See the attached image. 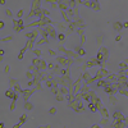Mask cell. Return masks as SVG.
I'll return each mask as SVG.
<instances>
[{
    "label": "cell",
    "mask_w": 128,
    "mask_h": 128,
    "mask_svg": "<svg viewBox=\"0 0 128 128\" xmlns=\"http://www.w3.org/2000/svg\"><path fill=\"white\" fill-rule=\"evenodd\" d=\"M96 59H97L100 63H101V68H105L104 65H105V63L108 62V59H109V49L105 48V46L100 48L99 53L96 54Z\"/></svg>",
    "instance_id": "6da1fadb"
},
{
    "label": "cell",
    "mask_w": 128,
    "mask_h": 128,
    "mask_svg": "<svg viewBox=\"0 0 128 128\" xmlns=\"http://www.w3.org/2000/svg\"><path fill=\"white\" fill-rule=\"evenodd\" d=\"M68 106L74 109V111H77V113H83V111H85V105H83V102H82V99H79V100L74 99L73 101H69Z\"/></svg>",
    "instance_id": "7a4b0ae2"
},
{
    "label": "cell",
    "mask_w": 128,
    "mask_h": 128,
    "mask_svg": "<svg viewBox=\"0 0 128 128\" xmlns=\"http://www.w3.org/2000/svg\"><path fill=\"white\" fill-rule=\"evenodd\" d=\"M95 65H100V67H101V63H100V62H99L96 58H92V59H90V60H87L86 63H83L82 71L85 72L86 69H88V68H92V67H95Z\"/></svg>",
    "instance_id": "3957f363"
},
{
    "label": "cell",
    "mask_w": 128,
    "mask_h": 128,
    "mask_svg": "<svg viewBox=\"0 0 128 128\" xmlns=\"http://www.w3.org/2000/svg\"><path fill=\"white\" fill-rule=\"evenodd\" d=\"M108 74H110L109 73V71L108 69H105V68H100V69L97 71V73H96V76L93 77V79L97 82L99 79H102V78H105V77L108 76Z\"/></svg>",
    "instance_id": "277c9868"
},
{
    "label": "cell",
    "mask_w": 128,
    "mask_h": 128,
    "mask_svg": "<svg viewBox=\"0 0 128 128\" xmlns=\"http://www.w3.org/2000/svg\"><path fill=\"white\" fill-rule=\"evenodd\" d=\"M5 96H7L8 99H12V100H18V93L14 91L13 88H8L7 91H5Z\"/></svg>",
    "instance_id": "5b68a950"
},
{
    "label": "cell",
    "mask_w": 128,
    "mask_h": 128,
    "mask_svg": "<svg viewBox=\"0 0 128 128\" xmlns=\"http://www.w3.org/2000/svg\"><path fill=\"white\" fill-rule=\"evenodd\" d=\"M81 87H82V78L79 77V78H78V79L76 81V82L73 83V93H74V95L79 92Z\"/></svg>",
    "instance_id": "8992f818"
},
{
    "label": "cell",
    "mask_w": 128,
    "mask_h": 128,
    "mask_svg": "<svg viewBox=\"0 0 128 128\" xmlns=\"http://www.w3.org/2000/svg\"><path fill=\"white\" fill-rule=\"evenodd\" d=\"M68 24L69 23H62V22H55V26H57V28H58V31L59 32H62V33H64L65 31H67V27H68Z\"/></svg>",
    "instance_id": "52a82bcc"
},
{
    "label": "cell",
    "mask_w": 128,
    "mask_h": 128,
    "mask_svg": "<svg viewBox=\"0 0 128 128\" xmlns=\"http://www.w3.org/2000/svg\"><path fill=\"white\" fill-rule=\"evenodd\" d=\"M33 92H35V88L23 90V91H22V95H23V101H28L30 96H31V95H33Z\"/></svg>",
    "instance_id": "ba28073f"
},
{
    "label": "cell",
    "mask_w": 128,
    "mask_h": 128,
    "mask_svg": "<svg viewBox=\"0 0 128 128\" xmlns=\"http://www.w3.org/2000/svg\"><path fill=\"white\" fill-rule=\"evenodd\" d=\"M113 118H114V120H120V122L126 120V117H124L120 111H114V113H113Z\"/></svg>",
    "instance_id": "9c48e42d"
},
{
    "label": "cell",
    "mask_w": 128,
    "mask_h": 128,
    "mask_svg": "<svg viewBox=\"0 0 128 128\" xmlns=\"http://www.w3.org/2000/svg\"><path fill=\"white\" fill-rule=\"evenodd\" d=\"M127 124L124 123V122H120V120H114L113 123H111V127L113 128H124Z\"/></svg>",
    "instance_id": "30bf717a"
},
{
    "label": "cell",
    "mask_w": 128,
    "mask_h": 128,
    "mask_svg": "<svg viewBox=\"0 0 128 128\" xmlns=\"http://www.w3.org/2000/svg\"><path fill=\"white\" fill-rule=\"evenodd\" d=\"M37 36H39V31L37 30H32V31H30L28 33H26L27 39H36Z\"/></svg>",
    "instance_id": "8fae6325"
},
{
    "label": "cell",
    "mask_w": 128,
    "mask_h": 128,
    "mask_svg": "<svg viewBox=\"0 0 128 128\" xmlns=\"http://www.w3.org/2000/svg\"><path fill=\"white\" fill-rule=\"evenodd\" d=\"M35 42H36V39H28V40H27V44H26V48L32 51V50H33V44H35Z\"/></svg>",
    "instance_id": "7c38bea8"
},
{
    "label": "cell",
    "mask_w": 128,
    "mask_h": 128,
    "mask_svg": "<svg viewBox=\"0 0 128 128\" xmlns=\"http://www.w3.org/2000/svg\"><path fill=\"white\" fill-rule=\"evenodd\" d=\"M60 76H63V77H68V76H71V67H67L64 69H60Z\"/></svg>",
    "instance_id": "4fadbf2b"
},
{
    "label": "cell",
    "mask_w": 128,
    "mask_h": 128,
    "mask_svg": "<svg viewBox=\"0 0 128 128\" xmlns=\"http://www.w3.org/2000/svg\"><path fill=\"white\" fill-rule=\"evenodd\" d=\"M113 28L117 31V32H120L122 28H123V23H120V22H115V23H113Z\"/></svg>",
    "instance_id": "5bb4252c"
},
{
    "label": "cell",
    "mask_w": 128,
    "mask_h": 128,
    "mask_svg": "<svg viewBox=\"0 0 128 128\" xmlns=\"http://www.w3.org/2000/svg\"><path fill=\"white\" fill-rule=\"evenodd\" d=\"M81 78H82V81H88L90 78H91V73H90V72H87V71H85L82 73V76H81Z\"/></svg>",
    "instance_id": "9a60e30c"
},
{
    "label": "cell",
    "mask_w": 128,
    "mask_h": 128,
    "mask_svg": "<svg viewBox=\"0 0 128 128\" xmlns=\"http://www.w3.org/2000/svg\"><path fill=\"white\" fill-rule=\"evenodd\" d=\"M118 93H120V95H123V96H126V97L128 99V90H126L124 88V87H119V88H118Z\"/></svg>",
    "instance_id": "2e32d148"
},
{
    "label": "cell",
    "mask_w": 128,
    "mask_h": 128,
    "mask_svg": "<svg viewBox=\"0 0 128 128\" xmlns=\"http://www.w3.org/2000/svg\"><path fill=\"white\" fill-rule=\"evenodd\" d=\"M46 67H48V63H46L45 60H40L39 65H37V68H39V71H40V72H41L42 69H45Z\"/></svg>",
    "instance_id": "e0dca14e"
},
{
    "label": "cell",
    "mask_w": 128,
    "mask_h": 128,
    "mask_svg": "<svg viewBox=\"0 0 128 128\" xmlns=\"http://www.w3.org/2000/svg\"><path fill=\"white\" fill-rule=\"evenodd\" d=\"M99 111H100V114H101V117H102V118H109V111H108V109L101 108Z\"/></svg>",
    "instance_id": "ac0fdd59"
},
{
    "label": "cell",
    "mask_w": 128,
    "mask_h": 128,
    "mask_svg": "<svg viewBox=\"0 0 128 128\" xmlns=\"http://www.w3.org/2000/svg\"><path fill=\"white\" fill-rule=\"evenodd\" d=\"M59 91H60V93L64 95V96L69 95V90H68V87H65V86H62L60 88H59Z\"/></svg>",
    "instance_id": "d6986e66"
},
{
    "label": "cell",
    "mask_w": 128,
    "mask_h": 128,
    "mask_svg": "<svg viewBox=\"0 0 128 128\" xmlns=\"http://www.w3.org/2000/svg\"><path fill=\"white\" fill-rule=\"evenodd\" d=\"M23 108L26 109V110H33V104H32V102H30V101H24Z\"/></svg>",
    "instance_id": "ffe728a7"
},
{
    "label": "cell",
    "mask_w": 128,
    "mask_h": 128,
    "mask_svg": "<svg viewBox=\"0 0 128 128\" xmlns=\"http://www.w3.org/2000/svg\"><path fill=\"white\" fill-rule=\"evenodd\" d=\"M17 85H19V81H18V79H15V78H10V79H9V86H10L12 88H13L14 86H17Z\"/></svg>",
    "instance_id": "44dd1931"
},
{
    "label": "cell",
    "mask_w": 128,
    "mask_h": 128,
    "mask_svg": "<svg viewBox=\"0 0 128 128\" xmlns=\"http://www.w3.org/2000/svg\"><path fill=\"white\" fill-rule=\"evenodd\" d=\"M49 37H42L41 40H39V41L36 42V45H44V44H49Z\"/></svg>",
    "instance_id": "7402d4cb"
},
{
    "label": "cell",
    "mask_w": 128,
    "mask_h": 128,
    "mask_svg": "<svg viewBox=\"0 0 128 128\" xmlns=\"http://www.w3.org/2000/svg\"><path fill=\"white\" fill-rule=\"evenodd\" d=\"M109 101H110L111 105H117L118 104V100L115 97V95H109Z\"/></svg>",
    "instance_id": "603a6c76"
},
{
    "label": "cell",
    "mask_w": 128,
    "mask_h": 128,
    "mask_svg": "<svg viewBox=\"0 0 128 128\" xmlns=\"http://www.w3.org/2000/svg\"><path fill=\"white\" fill-rule=\"evenodd\" d=\"M87 92H90V87L86 83H83L82 87H81V93H87Z\"/></svg>",
    "instance_id": "cb8c5ba5"
},
{
    "label": "cell",
    "mask_w": 128,
    "mask_h": 128,
    "mask_svg": "<svg viewBox=\"0 0 128 128\" xmlns=\"http://www.w3.org/2000/svg\"><path fill=\"white\" fill-rule=\"evenodd\" d=\"M57 37H58V40H59L60 42H63V41H65V39H67V35H65V33H62V32H59Z\"/></svg>",
    "instance_id": "d4e9b609"
},
{
    "label": "cell",
    "mask_w": 128,
    "mask_h": 128,
    "mask_svg": "<svg viewBox=\"0 0 128 128\" xmlns=\"http://www.w3.org/2000/svg\"><path fill=\"white\" fill-rule=\"evenodd\" d=\"M106 86V82H105V79H99L97 82H96V87H105Z\"/></svg>",
    "instance_id": "484cf974"
},
{
    "label": "cell",
    "mask_w": 128,
    "mask_h": 128,
    "mask_svg": "<svg viewBox=\"0 0 128 128\" xmlns=\"http://www.w3.org/2000/svg\"><path fill=\"white\" fill-rule=\"evenodd\" d=\"M15 108H17V100H13L12 104H10V106H9V110L13 111V110H15Z\"/></svg>",
    "instance_id": "4316f807"
},
{
    "label": "cell",
    "mask_w": 128,
    "mask_h": 128,
    "mask_svg": "<svg viewBox=\"0 0 128 128\" xmlns=\"http://www.w3.org/2000/svg\"><path fill=\"white\" fill-rule=\"evenodd\" d=\"M88 108H90V110H91L92 113H96V111H97V108H96L95 104H92V102H88Z\"/></svg>",
    "instance_id": "83f0119b"
},
{
    "label": "cell",
    "mask_w": 128,
    "mask_h": 128,
    "mask_svg": "<svg viewBox=\"0 0 128 128\" xmlns=\"http://www.w3.org/2000/svg\"><path fill=\"white\" fill-rule=\"evenodd\" d=\"M32 53L36 55L37 58H40V57H41V54H42V51H41L40 49H33V50H32Z\"/></svg>",
    "instance_id": "f1b7e54d"
},
{
    "label": "cell",
    "mask_w": 128,
    "mask_h": 128,
    "mask_svg": "<svg viewBox=\"0 0 128 128\" xmlns=\"http://www.w3.org/2000/svg\"><path fill=\"white\" fill-rule=\"evenodd\" d=\"M12 40H13V36H5V37H3L1 41L3 42H10Z\"/></svg>",
    "instance_id": "f546056e"
},
{
    "label": "cell",
    "mask_w": 128,
    "mask_h": 128,
    "mask_svg": "<svg viewBox=\"0 0 128 128\" xmlns=\"http://www.w3.org/2000/svg\"><path fill=\"white\" fill-rule=\"evenodd\" d=\"M55 99H57V101H64L65 96H64V95H62V93H59V95L55 96Z\"/></svg>",
    "instance_id": "4dcf8cb0"
},
{
    "label": "cell",
    "mask_w": 128,
    "mask_h": 128,
    "mask_svg": "<svg viewBox=\"0 0 128 128\" xmlns=\"http://www.w3.org/2000/svg\"><path fill=\"white\" fill-rule=\"evenodd\" d=\"M26 120H27V114H22L21 117H19V122H21L22 124H23Z\"/></svg>",
    "instance_id": "1f68e13d"
},
{
    "label": "cell",
    "mask_w": 128,
    "mask_h": 128,
    "mask_svg": "<svg viewBox=\"0 0 128 128\" xmlns=\"http://www.w3.org/2000/svg\"><path fill=\"white\" fill-rule=\"evenodd\" d=\"M13 90H14V91H15V92H17V93H22V91H23V90H22V88H21V86H19V85H17V86H14V87H13Z\"/></svg>",
    "instance_id": "d6a6232c"
},
{
    "label": "cell",
    "mask_w": 128,
    "mask_h": 128,
    "mask_svg": "<svg viewBox=\"0 0 128 128\" xmlns=\"http://www.w3.org/2000/svg\"><path fill=\"white\" fill-rule=\"evenodd\" d=\"M33 76H35V74H33L32 72H30V71L26 72V77H27L28 79H33Z\"/></svg>",
    "instance_id": "836d02e7"
},
{
    "label": "cell",
    "mask_w": 128,
    "mask_h": 128,
    "mask_svg": "<svg viewBox=\"0 0 128 128\" xmlns=\"http://www.w3.org/2000/svg\"><path fill=\"white\" fill-rule=\"evenodd\" d=\"M41 13H42V15H46V17H49V15L51 14L48 9H41Z\"/></svg>",
    "instance_id": "e575fe53"
},
{
    "label": "cell",
    "mask_w": 128,
    "mask_h": 128,
    "mask_svg": "<svg viewBox=\"0 0 128 128\" xmlns=\"http://www.w3.org/2000/svg\"><path fill=\"white\" fill-rule=\"evenodd\" d=\"M83 28H85V27H79V28H77L76 30V32H77V35H83Z\"/></svg>",
    "instance_id": "d590c367"
},
{
    "label": "cell",
    "mask_w": 128,
    "mask_h": 128,
    "mask_svg": "<svg viewBox=\"0 0 128 128\" xmlns=\"http://www.w3.org/2000/svg\"><path fill=\"white\" fill-rule=\"evenodd\" d=\"M86 40H87V39H86V35H85V33H83V35H81V42H79V44H81V45H83V44L86 42Z\"/></svg>",
    "instance_id": "8d00e7d4"
},
{
    "label": "cell",
    "mask_w": 128,
    "mask_h": 128,
    "mask_svg": "<svg viewBox=\"0 0 128 128\" xmlns=\"http://www.w3.org/2000/svg\"><path fill=\"white\" fill-rule=\"evenodd\" d=\"M23 13H24L23 9H19V10H18V13H17V17L18 18H22V17H23Z\"/></svg>",
    "instance_id": "74e56055"
},
{
    "label": "cell",
    "mask_w": 128,
    "mask_h": 128,
    "mask_svg": "<svg viewBox=\"0 0 128 128\" xmlns=\"http://www.w3.org/2000/svg\"><path fill=\"white\" fill-rule=\"evenodd\" d=\"M39 63H40V59H39V58H35V59L32 60V64H33V65H36V67L39 65Z\"/></svg>",
    "instance_id": "f35d334b"
},
{
    "label": "cell",
    "mask_w": 128,
    "mask_h": 128,
    "mask_svg": "<svg viewBox=\"0 0 128 128\" xmlns=\"http://www.w3.org/2000/svg\"><path fill=\"white\" fill-rule=\"evenodd\" d=\"M55 113H57V108H51V109L49 110V114H50V115H54Z\"/></svg>",
    "instance_id": "ab89813d"
},
{
    "label": "cell",
    "mask_w": 128,
    "mask_h": 128,
    "mask_svg": "<svg viewBox=\"0 0 128 128\" xmlns=\"http://www.w3.org/2000/svg\"><path fill=\"white\" fill-rule=\"evenodd\" d=\"M5 13H7L8 17H13V13H12V10H10V9H7V10H5Z\"/></svg>",
    "instance_id": "60d3db41"
},
{
    "label": "cell",
    "mask_w": 128,
    "mask_h": 128,
    "mask_svg": "<svg viewBox=\"0 0 128 128\" xmlns=\"http://www.w3.org/2000/svg\"><path fill=\"white\" fill-rule=\"evenodd\" d=\"M4 72L8 74L9 72H10V67H9V65H5V67H4Z\"/></svg>",
    "instance_id": "b9f144b4"
},
{
    "label": "cell",
    "mask_w": 128,
    "mask_h": 128,
    "mask_svg": "<svg viewBox=\"0 0 128 128\" xmlns=\"http://www.w3.org/2000/svg\"><path fill=\"white\" fill-rule=\"evenodd\" d=\"M48 51H49V55H51V57H54V55L57 54V53H55V51H54V50H53V49H49Z\"/></svg>",
    "instance_id": "7bdbcfd3"
},
{
    "label": "cell",
    "mask_w": 128,
    "mask_h": 128,
    "mask_svg": "<svg viewBox=\"0 0 128 128\" xmlns=\"http://www.w3.org/2000/svg\"><path fill=\"white\" fill-rule=\"evenodd\" d=\"M100 123H101V124H106V123H108V118H102Z\"/></svg>",
    "instance_id": "ee69618b"
},
{
    "label": "cell",
    "mask_w": 128,
    "mask_h": 128,
    "mask_svg": "<svg viewBox=\"0 0 128 128\" xmlns=\"http://www.w3.org/2000/svg\"><path fill=\"white\" fill-rule=\"evenodd\" d=\"M115 41L120 42V41H122V36H120V35H117V37H115Z\"/></svg>",
    "instance_id": "f6af8a7d"
},
{
    "label": "cell",
    "mask_w": 128,
    "mask_h": 128,
    "mask_svg": "<svg viewBox=\"0 0 128 128\" xmlns=\"http://www.w3.org/2000/svg\"><path fill=\"white\" fill-rule=\"evenodd\" d=\"M23 58H24V54H22V53H19V54H18V60H22Z\"/></svg>",
    "instance_id": "bcb514c9"
},
{
    "label": "cell",
    "mask_w": 128,
    "mask_h": 128,
    "mask_svg": "<svg viewBox=\"0 0 128 128\" xmlns=\"http://www.w3.org/2000/svg\"><path fill=\"white\" fill-rule=\"evenodd\" d=\"M4 27H5V23H4L3 21H0V30H3Z\"/></svg>",
    "instance_id": "7dc6e473"
},
{
    "label": "cell",
    "mask_w": 128,
    "mask_h": 128,
    "mask_svg": "<svg viewBox=\"0 0 128 128\" xmlns=\"http://www.w3.org/2000/svg\"><path fill=\"white\" fill-rule=\"evenodd\" d=\"M54 63H48V68H50V69H53V68H54Z\"/></svg>",
    "instance_id": "c3c4849f"
},
{
    "label": "cell",
    "mask_w": 128,
    "mask_h": 128,
    "mask_svg": "<svg viewBox=\"0 0 128 128\" xmlns=\"http://www.w3.org/2000/svg\"><path fill=\"white\" fill-rule=\"evenodd\" d=\"M21 126H22V123H21V122H18V123L15 124V126H14L13 128H21Z\"/></svg>",
    "instance_id": "681fc988"
},
{
    "label": "cell",
    "mask_w": 128,
    "mask_h": 128,
    "mask_svg": "<svg viewBox=\"0 0 128 128\" xmlns=\"http://www.w3.org/2000/svg\"><path fill=\"white\" fill-rule=\"evenodd\" d=\"M97 42H99V44H101V42H102V37H101V36H99V37H97Z\"/></svg>",
    "instance_id": "f907efd6"
},
{
    "label": "cell",
    "mask_w": 128,
    "mask_h": 128,
    "mask_svg": "<svg viewBox=\"0 0 128 128\" xmlns=\"http://www.w3.org/2000/svg\"><path fill=\"white\" fill-rule=\"evenodd\" d=\"M123 28H128V22H124L123 23Z\"/></svg>",
    "instance_id": "816d5d0a"
},
{
    "label": "cell",
    "mask_w": 128,
    "mask_h": 128,
    "mask_svg": "<svg viewBox=\"0 0 128 128\" xmlns=\"http://www.w3.org/2000/svg\"><path fill=\"white\" fill-rule=\"evenodd\" d=\"M39 128H51V126H50V124H46L45 127H44V126H41V127H39Z\"/></svg>",
    "instance_id": "f5cc1de1"
},
{
    "label": "cell",
    "mask_w": 128,
    "mask_h": 128,
    "mask_svg": "<svg viewBox=\"0 0 128 128\" xmlns=\"http://www.w3.org/2000/svg\"><path fill=\"white\" fill-rule=\"evenodd\" d=\"M4 54H5V51L3 49H0V55H1V57H4Z\"/></svg>",
    "instance_id": "db71d44e"
},
{
    "label": "cell",
    "mask_w": 128,
    "mask_h": 128,
    "mask_svg": "<svg viewBox=\"0 0 128 128\" xmlns=\"http://www.w3.org/2000/svg\"><path fill=\"white\" fill-rule=\"evenodd\" d=\"M4 127H5V124L3 122H0V128H4Z\"/></svg>",
    "instance_id": "11a10c76"
},
{
    "label": "cell",
    "mask_w": 128,
    "mask_h": 128,
    "mask_svg": "<svg viewBox=\"0 0 128 128\" xmlns=\"http://www.w3.org/2000/svg\"><path fill=\"white\" fill-rule=\"evenodd\" d=\"M0 4H1V5H4V4H5V0H0Z\"/></svg>",
    "instance_id": "9f6ffc18"
},
{
    "label": "cell",
    "mask_w": 128,
    "mask_h": 128,
    "mask_svg": "<svg viewBox=\"0 0 128 128\" xmlns=\"http://www.w3.org/2000/svg\"><path fill=\"white\" fill-rule=\"evenodd\" d=\"M92 128H101V127H100V126H96V124H93Z\"/></svg>",
    "instance_id": "6f0895ef"
},
{
    "label": "cell",
    "mask_w": 128,
    "mask_h": 128,
    "mask_svg": "<svg viewBox=\"0 0 128 128\" xmlns=\"http://www.w3.org/2000/svg\"><path fill=\"white\" fill-rule=\"evenodd\" d=\"M124 63H126V64H128V59H126V60H124Z\"/></svg>",
    "instance_id": "680465c9"
},
{
    "label": "cell",
    "mask_w": 128,
    "mask_h": 128,
    "mask_svg": "<svg viewBox=\"0 0 128 128\" xmlns=\"http://www.w3.org/2000/svg\"><path fill=\"white\" fill-rule=\"evenodd\" d=\"M0 62H3V57H1V55H0Z\"/></svg>",
    "instance_id": "91938a15"
},
{
    "label": "cell",
    "mask_w": 128,
    "mask_h": 128,
    "mask_svg": "<svg viewBox=\"0 0 128 128\" xmlns=\"http://www.w3.org/2000/svg\"><path fill=\"white\" fill-rule=\"evenodd\" d=\"M63 128H67V127H65V126H64V127H63Z\"/></svg>",
    "instance_id": "94428289"
},
{
    "label": "cell",
    "mask_w": 128,
    "mask_h": 128,
    "mask_svg": "<svg viewBox=\"0 0 128 128\" xmlns=\"http://www.w3.org/2000/svg\"><path fill=\"white\" fill-rule=\"evenodd\" d=\"M0 40H1V39H0Z\"/></svg>",
    "instance_id": "6125c7cd"
}]
</instances>
